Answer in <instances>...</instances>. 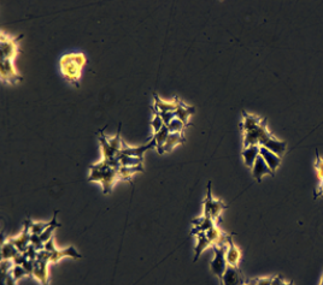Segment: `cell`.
<instances>
[{"mask_svg": "<svg viewBox=\"0 0 323 285\" xmlns=\"http://www.w3.org/2000/svg\"><path fill=\"white\" fill-rule=\"evenodd\" d=\"M252 144L266 147L279 157H282L287 148L286 142L277 140L276 137H274L270 134V131L266 128V123L264 119L251 130L244 131V147L252 146Z\"/></svg>", "mask_w": 323, "mask_h": 285, "instance_id": "obj_1", "label": "cell"}, {"mask_svg": "<svg viewBox=\"0 0 323 285\" xmlns=\"http://www.w3.org/2000/svg\"><path fill=\"white\" fill-rule=\"evenodd\" d=\"M119 167L114 166L106 160L96 162L90 166V175H88V182L100 183L103 187V194L109 195L113 192V188L119 179Z\"/></svg>", "mask_w": 323, "mask_h": 285, "instance_id": "obj_2", "label": "cell"}, {"mask_svg": "<svg viewBox=\"0 0 323 285\" xmlns=\"http://www.w3.org/2000/svg\"><path fill=\"white\" fill-rule=\"evenodd\" d=\"M86 63H87V57L81 52L63 55L59 59V69L62 76L70 85L78 87L81 76H82V69Z\"/></svg>", "mask_w": 323, "mask_h": 285, "instance_id": "obj_3", "label": "cell"}, {"mask_svg": "<svg viewBox=\"0 0 323 285\" xmlns=\"http://www.w3.org/2000/svg\"><path fill=\"white\" fill-rule=\"evenodd\" d=\"M98 139L99 142H100L101 146V153H103V159L106 160L108 162H110L111 165L116 167H121L119 165L118 157L121 154V149H122V139H121V124L118 125V130H117V134L115 137H106L104 135L103 130H99L98 132Z\"/></svg>", "mask_w": 323, "mask_h": 285, "instance_id": "obj_4", "label": "cell"}, {"mask_svg": "<svg viewBox=\"0 0 323 285\" xmlns=\"http://www.w3.org/2000/svg\"><path fill=\"white\" fill-rule=\"evenodd\" d=\"M51 253L47 250H41L38 253L37 260L34 261V271L33 277L40 282L42 285H50V277H48V264H50Z\"/></svg>", "mask_w": 323, "mask_h": 285, "instance_id": "obj_5", "label": "cell"}, {"mask_svg": "<svg viewBox=\"0 0 323 285\" xmlns=\"http://www.w3.org/2000/svg\"><path fill=\"white\" fill-rule=\"evenodd\" d=\"M213 253H215V258L211 261L210 269L215 276L218 278H222L223 273L227 269L228 264L227 259H226V251H227V244H220V246H213Z\"/></svg>", "mask_w": 323, "mask_h": 285, "instance_id": "obj_6", "label": "cell"}, {"mask_svg": "<svg viewBox=\"0 0 323 285\" xmlns=\"http://www.w3.org/2000/svg\"><path fill=\"white\" fill-rule=\"evenodd\" d=\"M226 207L227 206H226V203L222 200L213 198L212 192H211V182H209L207 196H205L204 200V212H208L213 220L217 221L223 211L226 210Z\"/></svg>", "mask_w": 323, "mask_h": 285, "instance_id": "obj_7", "label": "cell"}, {"mask_svg": "<svg viewBox=\"0 0 323 285\" xmlns=\"http://www.w3.org/2000/svg\"><path fill=\"white\" fill-rule=\"evenodd\" d=\"M23 37V35H19L17 37H11L9 35H5L1 33L0 36V48H1V59H11L16 57L19 51V42Z\"/></svg>", "mask_w": 323, "mask_h": 285, "instance_id": "obj_8", "label": "cell"}, {"mask_svg": "<svg viewBox=\"0 0 323 285\" xmlns=\"http://www.w3.org/2000/svg\"><path fill=\"white\" fill-rule=\"evenodd\" d=\"M0 76H1V82L10 85H16L23 81V77L17 72L14 60L11 59H0Z\"/></svg>", "mask_w": 323, "mask_h": 285, "instance_id": "obj_9", "label": "cell"}, {"mask_svg": "<svg viewBox=\"0 0 323 285\" xmlns=\"http://www.w3.org/2000/svg\"><path fill=\"white\" fill-rule=\"evenodd\" d=\"M220 283L221 285H246L247 284V281L245 279L244 274L241 273L239 267L229 266V265H228L222 278L220 279Z\"/></svg>", "mask_w": 323, "mask_h": 285, "instance_id": "obj_10", "label": "cell"}, {"mask_svg": "<svg viewBox=\"0 0 323 285\" xmlns=\"http://www.w3.org/2000/svg\"><path fill=\"white\" fill-rule=\"evenodd\" d=\"M30 221L32 219L28 218L24 224V229L17 237L9 238V241L14 244L19 253H25L30 246V240H32V232H30Z\"/></svg>", "mask_w": 323, "mask_h": 285, "instance_id": "obj_11", "label": "cell"}, {"mask_svg": "<svg viewBox=\"0 0 323 285\" xmlns=\"http://www.w3.org/2000/svg\"><path fill=\"white\" fill-rule=\"evenodd\" d=\"M192 225L193 228L190 230V235L195 236L199 232H208L209 230L217 225V221L213 220L208 212H204L202 217L192 220Z\"/></svg>", "mask_w": 323, "mask_h": 285, "instance_id": "obj_12", "label": "cell"}, {"mask_svg": "<svg viewBox=\"0 0 323 285\" xmlns=\"http://www.w3.org/2000/svg\"><path fill=\"white\" fill-rule=\"evenodd\" d=\"M156 148V141L154 139L150 140V142L145 146H140V147H129L126 142L122 140V149H121V154L128 155V157H135V158H144V154L146 153L147 151L150 149Z\"/></svg>", "mask_w": 323, "mask_h": 285, "instance_id": "obj_13", "label": "cell"}, {"mask_svg": "<svg viewBox=\"0 0 323 285\" xmlns=\"http://www.w3.org/2000/svg\"><path fill=\"white\" fill-rule=\"evenodd\" d=\"M241 250L238 248V247L234 244L233 242V237L231 235H229L228 237V244H227V251H226V259H227V264L229 266H234V267H239V264L241 261Z\"/></svg>", "mask_w": 323, "mask_h": 285, "instance_id": "obj_14", "label": "cell"}, {"mask_svg": "<svg viewBox=\"0 0 323 285\" xmlns=\"http://www.w3.org/2000/svg\"><path fill=\"white\" fill-rule=\"evenodd\" d=\"M251 170H252L253 178L258 183L261 182L262 178H263V176H266V175L274 176V172L271 171L270 167H269L268 165H266V162L264 161V159L261 157V155H259V157L257 158L256 161H254V164H253V166H252V169H251Z\"/></svg>", "mask_w": 323, "mask_h": 285, "instance_id": "obj_15", "label": "cell"}, {"mask_svg": "<svg viewBox=\"0 0 323 285\" xmlns=\"http://www.w3.org/2000/svg\"><path fill=\"white\" fill-rule=\"evenodd\" d=\"M67 256H69V258H75V259H81L82 258V255H81L80 253H78L77 250H76L75 247L70 246L68 247L67 249H63V250H59V249L56 248L55 250L51 253V259H50V263H59L60 259L63 258H67Z\"/></svg>", "mask_w": 323, "mask_h": 285, "instance_id": "obj_16", "label": "cell"}, {"mask_svg": "<svg viewBox=\"0 0 323 285\" xmlns=\"http://www.w3.org/2000/svg\"><path fill=\"white\" fill-rule=\"evenodd\" d=\"M176 104L177 107L176 111H175V114H176V118L180 119L181 122H184L185 125L188 126L190 123H188V119H190V116L195 113V107L194 106H188L186 105L185 103H182L181 100H179V98L176 96Z\"/></svg>", "mask_w": 323, "mask_h": 285, "instance_id": "obj_17", "label": "cell"}, {"mask_svg": "<svg viewBox=\"0 0 323 285\" xmlns=\"http://www.w3.org/2000/svg\"><path fill=\"white\" fill-rule=\"evenodd\" d=\"M259 155L263 158L264 161L266 162V165H268V166L270 167L271 171L275 174L276 170L279 169L280 165H281V157H279L277 154L273 153V152L269 151V149L266 148V147H261Z\"/></svg>", "mask_w": 323, "mask_h": 285, "instance_id": "obj_18", "label": "cell"}, {"mask_svg": "<svg viewBox=\"0 0 323 285\" xmlns=\"http://www.w3.org/2000/svg\"><path fill=\"white\" fill-rule=\"evenodd\" d=\"M153 99H154V105L152 106V110L157 111L158 113H168V112L176 111L177 107L176 96H175L174 101H164L162 100L157 94H153Z\"/></svg>", "mask_w": 323, "mask_h": 285, "instance_id": "obj_19", "label": "cell"}, {"mask_svg": "<svg viewBox=\"0 0 323 285\" xmlns=\"http://www.w3.org/2000/svg\"><path fill=\"white\" fill-rule=\"evenodd\" d=\"M259 151H261V146L258 144H252V146L244 147L243 152H241V157H243L244 162L247 167L252 169L254 161L257 158L259 157Z\"/></svg>", "mask_w": 323, "mask_h": 285, "instance_id": "obj_20", "label": "cell"}, {"mask_svg": "<svg viewBox=\"0 0 323 285\" xmlns=\"http://www.w3.org/2000/svg\"><path fill=\"white\" fill-rule=\"evenodd\" d=\"M185 135L184 132H170L169 136H168L167 142H165L164 147L162 149V154L169 153L171 152L175 147H177L179 144H182L185 142Z\"/></svg>", "mask_w": 323, "mask_h": 285, "instance_id": "obj_21", "label": "cell"}, {"mask_svg": "<svg viewBox=\"0 0 323 285\" xmlns=\"http://www.w3.org/2000/svg\"><path fill=\"white\" fill-rule=\"evenodd\" d=\"M195 237H197V246H195L194 248V261H197L198 258L200 256V254L207 250L208 248H212L213 244L212 242L209 240V237L205 232L197 233Z\"/></svg>", "mask_w": 323, "mask_h": 285, "instance_id": "obj_22", "label": "cell"}, {"mask_svg": "<svg viewBox=\"0 0 323 285\" xmlns=\"http://www.w3.org/2000/svg\"><path fill=\"white\" fill-rule=\"evenodd\" d=\"M263 121V118L258 116H254V114H250L247 112L243 111V122H241V129L243 131H248L251 129H253L254 126L258 125L261 122Z\"/></svg>", "mask_w": 323, "mask_h": 285, "instance_id": "obj_23", "label": "cell"}, {"mask_svg": "<svg viewBox=\"0 0 323 285\" xmlns=\"http://www.w3.org/2000/svg\"><path fill=\"white\" fill-rule=\"evenodd\" d=\"M169 134V129H168L167 125H164L161 130L153 134V136H152V139H154V141H156V149L159 154H162V149L164 147L165 142H167Z\"/></svg>", "mask_w": 323, "mask_h": 285, "instance_id": "obj_24", "label": "cell"}, {"mask_svg": "<svg viewBox=\"0 0 323 285\" xmlns=\"http://www.w3.org/2000/svg\"><path fill=\"white\" fill-rule=\"evenodd\" d=\"M19 253V251L17 250L16 247H15L14 244L9 241V238H7L6 242H2V244H1L2 260H11V259L14 260V258Z\"/></svg>", "mask_w": 323, "mask_h": 285, "instance_id": "obj_25", "label": "cell"}, {"mask_svg": "<svg viewBox=\"0 0 323 285\" xmlns=\"http://www.w3.org/2000/svg\"><path fill=\"white\" fill-rule=\"evenodd\" d=\"M118 172H119V179L129 182V179H131L134 175L138 174V172H144V165H141V166H133V167L121 166L119 167Z\"/></svg>", "mask_w": 323, "mask_h": 285, "instance_id": "obj_26", "label": "cell"}, {"mask_svg": "<svg viewBox=\"0 0 323 285\" xmlns=\"http://www.w3.org/2000/svg\"><path fill=\"white\" fill-rule=\"evenodd\" d=\"M117 159H118L121 166L133 167V166H141V165L144 164V158L128 157V155L119 154L118 157H117Z\"/></svg>", "mask_w": 323, "mask_h": 285, "instance_id": "obj_27", "label": "cell"}, {"mask_svg": "<svg viewBox=\"0 0 323 285\" xmlns=\"http://www.w3.org/2000/svg\"><path fill=\"white\" fill-rule=\"evenodd\" d=\"M57 213L58 212H56L55 213V217L52 218V220H51V225L48 226V228L46 229V230L44 231V232L41 233V235H40V240H41L42 243H46V242L48 240H51V238H52V233H53V231L56 230V229L57 228H59L60 226V224L59 223H57V218H56V215H57Z\"/></svg>", "mask_w": 323, "mask_h": 285, "instance_id": "obj_28", "label": "cell"}, {"mask_svg": "<svg viewBox=\"0 0 323 285\" xmlns=\"http://www.w3.org/2000/svg\"><path fill=\"white\" fill-rule=\"evenodd\" d=\"M51 225L50 223H39V221H30V232L32 235H41L45 230Z\"/></svg>", "mask_w": 323, "mask_h": 285, "instance_id": "obj_29", "label": "cell"}, {"mask_svg": "<svg viewBox=\"0 0 323 285\" xmlns=\"http://www.w3.org/2000/svg\"><path fill=\"white\" fill-rule=\"evenodd\" d=\"M167 126H168V129H169L170 132H184L185 129L187 128V126L185 125L184 122H181L180 119H177V118H175L174 121H172L171 123Z\"/></svg>", "mask_w": 323, "mask_h": 285, "instance_id": "obj_30", "label": "cell"}, {"mask_svg": "<svg viewBox=\"0 0 323 285\" xmlns=\"http://www.w3.org/2000/svg\"><path fill=\"white\" fill-rule=\"evenodd\" d=\"M153 112H154V118L152 119L151 125H152V128H153L154 134H156V132H158L159 130H161V129L165 125V124H164V122H163L161 114H159L158 112L154 111V110H153Z\"/></svg>", "mask_w": 323, "mask_h": 285, "instance_id": "obj_31", "label": "cell"}, {"mask_svg": "<svg viewBox=\"0 0 323 285\" xmlns=\"http://www.w3.org/2000/svg\"><path fill=\"white\" fill-rule=\"evenodd\" d=\"M315 170H316V177L319 182L323 180V158L316 153V161H315Z\"/></svg>", "mask_w": 323, "mask_h": 285, "instance_id": "obj_32", "label": "cell"}, {"mask_svg": "<svg viewBox=\"0 0 323 285\" xmlns=\"http://www.w3.org/2000/svg\"><path fill=\"white\" fill-rule=\"evenodd\" d=\"M11 274L14 276V278L16 279V281H19V279L28 276L27 272H25V269L23 268V266H21V265H15L11 269Z\"/></svg>", "mask_w": 323, "mask_h": 285, "instance_id": "obj_33", "label": "cell"}, {"mask_svg": "<svg viewBox=\"0 0 323 285\" xmlns=\"http://www.w3.org/2000/svg\"><path fill=\"white\" fill-rule=\"evenodd\" d=\"M161 114L163 122H164L165 125H169L170 123H171L172 121H174L175 118H176V114H175V112H168V113H159Z\"/></svg>", "mask_w": 323, "mask_h": 285, "instance_id": "obj_34", "label": "cell"}, {"mask_svg": "<svg viewBox=\"0 0 323 285\" xmlns=\"http://www.w3.org/2000/svg\"><path fill=\"white\" fill-rule=\"evenodd\" d=\"M321 196H323V180L319 182V185H317L316 190H315V193H314V197L315 198H319Z\"/></svg>", "mask_w": 323, "mask_h": 285, "instance_id": "obj_35", "label": "cell"}, {"mask_svg": "<svg viewBox=\"0 0 323 285\" xmlns=\"http://www.w3.org/2000/svg\"><path fill=\"white\" fill-rule=\"evenodd\" d=\"M55 249H56V247H55V244H53V238H51V240H48L46 243H45V250L52 253Z\"/></svg>", "mask_w": 323, "mask_h": 285, "instance_id": "obj_36", "label": "cell"}, {"mask_svg": "<svg viewBox=\"0 0 323 285\" xmlns=\"http://www.w3.org/2000/svg\"><path fill=\"white\" fill-rule=\"evenodd\" d=\"M284 285H293V283H286V282H285Z\"/></svg>", "mask_w": 323, "mask_h": 285, "instance_id": "obj_37", "label": "cell"}, {"mask_svg": "<svg viewBox=\"0 0 323 285\" xmlns=\"http://www.w3.org/2000/svg\"><path fill=\"white\" fill-rule=\"evenodd\" d=\"M321 285H323V278H322V282H321Z\"/></svg>", "mask_w": 323, "mask_h": 285, "instance_id": "obj_38", "label": "cell"}]
</instances>
